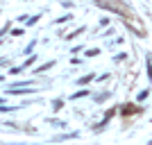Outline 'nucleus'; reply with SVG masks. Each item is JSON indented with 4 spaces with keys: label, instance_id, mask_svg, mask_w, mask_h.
<instances>
[{
    "label": "nucleus",
    "instance_id": "1",
    "mask_svg": "<svg viewBox=\"0 0 152 145\" xmlns=\"http://www.w3.org/2000/svg\"><path fill=\"white\" fill-rule=\"evenodd\" d=\"M95 5H98V7H107V9H111V12L123 14V18H125V14H127V7H121V5H116V2H104V0H95Z\"/></svg>",
    "mask_w": 152,
    "mask_h": 145
},
{
    "label": "nucleus",
    "instance_id": "2",
    "mask_svg": "<svg viewBox=\"0 0 152 145\" xmlns=\"http://www.w3.org/2000/svg\"><path fill=\"white\" fill-rule=\"evenodd\" d=\"M136 111H141V107H134V104H127V107H123V114H136Z\"/></svg>",
    "mask_w": 152,
    "mask_h": 145
},
{
    "label": "nucleus",
    "instance_id": "3",
    "mask_svg": "<svg viewBox=\"0 0 152 145\" xmlns=\"http://www.w3.org/2000/svg\"><path fill=\"white\" fill-rule=\"evenodd\" d=\"M148 77L152 79V57H148Z\"/></svg>",
    "mask_w": 152,
    "mask_h": 145
},
{
    "label": "nucleus",
    "instance_id": "4",
    "mask_svg": "<svg viewBox=\"0 0 152 145\" xmlns=\"http://www.w3.org/2000/svg\"><path fill=\"white\" fill-rule=\"evenodd\" d=\"M91 79H93V75H86V77H82V79H80V84H89Z\"/></svg>",
    "mask_w": 152,
    "mask_h": 145
},
{
    "label": "nucleus",
    "instance_id": "5",
    "mask_svg": "<svg viewBox=\"0 0 152 145\" xmlns=\"http://www.w3.org/2000/svg\"><path fill=\"white\" fill-rule=\"evenodd\" d=\"M148 95H150V93H148V91H141V93H139V100H145Z\"/></svg>",
    "mask_w": 152,
    "mask_h": 145
},
{
    "label": "nucleus",
    "instance_id": "6",
    "mask_svg": "<svg viewBox=\"0 0 152 145\" xmlns=\"http://www.w3.org/2000/svg\"><path fill=\"white\" fill-rule=\"evenodd\" d=\"M150 143H152V141H150Z\"/></svg>",
    "mask_w": 152,
    "mask_h": 145
}]
</instances>
